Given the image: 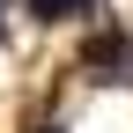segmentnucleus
<instances>
[{"instance_id":"nucleus-1","label":"nucleus","mask_w":133,"mask_h":133,"mask_svg":"<svg viewBox=\"0 0 133 133\" xmlns=\"http://www.w3.org/2000/svg\"><path fill=\"white\" fill-rule=\"evenodd\" d=\"M30 8H37L44 22H59V15H74V8H89V0H30Z\"/></svg>"}]
</instances>
